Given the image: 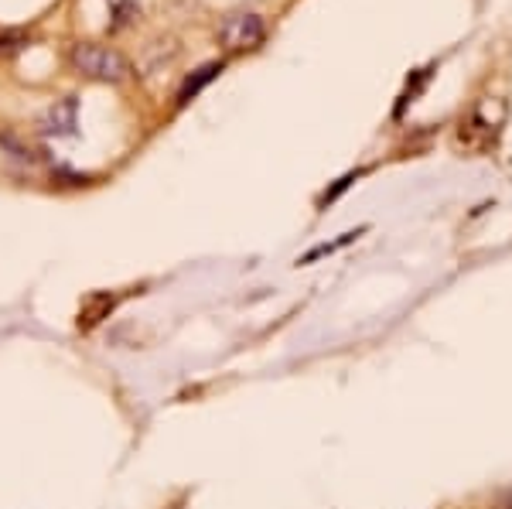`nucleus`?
I'll list each match as a JSON object with an SVG mask.
<instances>
[{
	"label": "nucleus",
	"mask_w": 512,
	"mask_h": 509,
	"mask_svg": "<svg viewBox=\"0 0 512 509\" xmlns=\"http://www.w3.org/2000/svg\"><path fill=\"white\" fill-rule=\"evenodd\" d=\"M69 62L79 76L93 79V82H117L130 79V62L123 59L117 48H106V45H96V41H79V45L69 48Z\"/></svg>",
	"instance_id": "1"
},
{
	"label": "nucleus",
	"mask_w": 512,
	"mask_h": 509,
	"mask_svg": "<svg viewBox=\"0 0 512 509\" xmlns=\"http://www.w3.org/2000/svg\"><path fill=\"white\" fill-rule=\"evenodd\" d=\"M267 35L263 28V18L253 11H233L219 21V41L229 48V52H243V48H256Z\"/></svg>",
	"instance_id": "2"
},
{
	"label": "nucleus",
	"mask_w": 512,
	"mask_h": 509,
	"mask_svg": "<svg viewBox=\"0 0 512 509\" xmlns=\"http://www.w3.org/2000/svg\"><path fill=\"white\" fill-rule=\"evenodd\" d=\"M76 123H79V103L76 96H65V100H55L41 113L38 127L45 137H72L76 134Z\"/></svg>",
	"instance_id": "3"
},
{
	"label": "nucleus",
	"mask_w": 512,
	"mask_h": 509,
	"mask_svg": "<svg viewBox=\"0 0 512 509\" xmlns=\"http://www.w3.org/2000/svg\"><path fill=\"white\" fill-rule=\"evenodd\" d=\"M219 72H222V65H219V62H212V65H205V69H198L195 76L188 79L185 86H181V93H178V103H188V100H192V96H198V93H202V89L209 86V82L216 79Z\"/></svg>",
	"instance_id": "4"
},
{
	"label": "nucleus",
	"mask_w": 512,
	"mask_h": 509,
	"mask_svg": "<svg viewBox=\"0 0 512 509\" xmlns=\"http://www.w3.org/2000/svg\"><path fill=\"white\" fill-rule=\"evenodd\" d=\"M110 7H113V14H117V21H113L117 28H123V24L134 18V11H137L134 0H110Z\"/></svg>",
	"instance_id": "5"
}]
</instances>
